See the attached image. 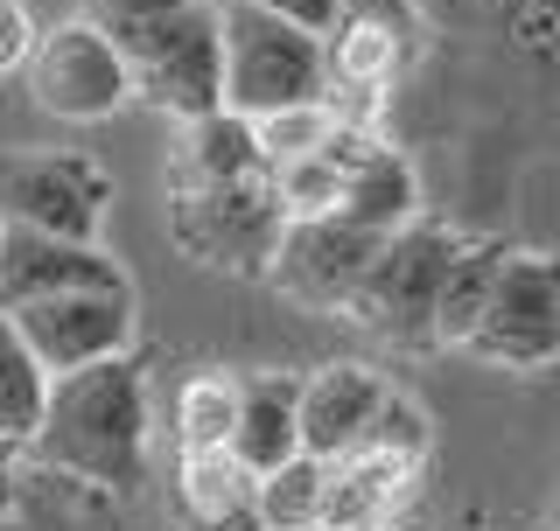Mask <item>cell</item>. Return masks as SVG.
Returning a JSON list of instances; mask_svg holds the SVG:
<instances>
[{
    "label": "cell",
    "instance_id": "1",
    "mask_svg": "<svg viewBox=\"0 0 560 531\" xmlns=\"http://www.w3.org/2000/svg\"><path fill=\"white\" fill-rule=\"evenodd\" d=\"M148 440H154V392L127 350V357H98L84 370L49 378L43 420L28 434V462L127 497L148 483Z\"/></svg>",
    "mask_w": 560,
    "mask_h": 531
},
{
    "label": "cell",
    "instance_id": "2",
    "mask_svg": "<svg viewBox=\"0 0 560 531\" xmlns=\"http://www.w3.org/2000/svg\"><path fill=\"white\" fill-rule=\"evenodd\" d=\"M218 35H224V105L232 113L259 119L329 92L323 35L288 22V14L253 8V0H218Z\"/></svg>",
    "mask_w": 560,
    "mask_h": 531
},
{
    "label": "cell",
    "instance_id": "3",
    "mask_svg": "<svg viewBox=\"0 0 560 531\" xmlns=\"http://www.w3.org/2000/svg\"><path fill=\"white\" fill-rule=\"evenodd\" d=\"M455 245L463 238H455L448 224H434V217H413V224H399V232H385L372 273H364L358 294H350V315H358L372 335H385V343H399V350H428Z\"/></svg>",
    "mask_w": 560,
    "mask_h": 531
},
{
    "label": "cell",
    "instance_id": "4",
    "mask_svg": "<svg viewBox=\"0 0 560 531\" xmlns=\"http://www.w3.org/2000/svg\"><path fill=\"white\" fill-rule=\"evenodd\" d=\"M22 92L35 113L63 119V127H98V119H113L133 98V70L92 14H70L57 28H35V49L22 63Z\"/></svg>",
    "mask_w": 560,
    "mask_h": 531
},
{
    "label": "cell",
    "instance_id": "5",
    "mask_svg": "<svg viewBox=\"0 0 560 531\" xmlns=\"http://www.w3.org/2000/svg\"><path fill=\"white\" fill-rule=\"evenodd\" d=\"M463 350L477 364H498V370L560 364V252H518V245H504L498 280H490L483 315L463 335Z\"/></svg>",
    "mask_w": 560,
    "mask_h": 531
},
{
    "label": "cell",
    "instance_id": "6",
    "mask_svg": "<svg viewBox=\"0 0 560 531\" xmlns=\"http://www.w3.org/2000/svg\"><path fill=\"white\" fill-rule=\"evenodd\" d=\"M420 49V14L413 0H343L337 22L323 28V63H329V113L364 127L372 105L407 78Z\"/></svg>",
    "mask_w": 560,
    "mask_h": 531
},
{
    "label": "cell",
    "instance_id": "7",
    "mask_svg": "<svg viewBox=\"0 0 560 531\" xmlns=\"http://www.w3.org/2000/svg\"><path fill=\"white\" fill-rule=\"evenodd\" d=\"M280 232H288V210L267 189V175L224 189H168V238L183 245V259L210 266V273H267Z\"/></svg>",
    "mask_w": 560,
    "mask_h": 531
},
{
    "label": "cell",
    "instance_id": "8",
    "mask_svg": "<svg viewBox=\"0 0 560 531\" xmlns=\"http://www.w3.org/2000/svg\"><path fill=\"white\" fill-rule=\"evenodd\" d=\"M133 70V98H148L154 113L203 119L224 105V35H218V0H189L183 14H168L162 28H148L140 43L119 49Z\"/></svg>",
    "mask_w": 560,
    "mask_h": 531
},
{
    "label": "cell",
    "instance_id": "9",
    "mask_svg": "<svg viewBox=\"0 0 560 531\" xmlns=\"http://www.w3.org/2000/svg\"><path fill=\"white\" fill-rule=\"evenodd\" d=\"M105 203H113V175L92 154H70V148L0 154V224L57 232V238H98Z\"/></svg>",
    "mask_w": 560,
    "mask_h": 531
},
{
    "label": "cell",
    "instance_id": "10",
    "mask_svg": "<svg viewBox=\"0 0 560 531\" xmlns=\"http://www.w3.org/2000/svg\"><path fill=\"white\" fill-rule=\"evenodd\" d=\"M385 232L343 217V210H315V217H288L273 259H267V280L273 294H288L294 308H350L358 280L372 273Z\"/></svg>",
    "mask_w": 560,
    "mask_h": 531
},
{
    "label": "cell",
    "instance_id": "11",
    "mask_svg": "<svg viewBox=\"0 0 560 531\" xmlns=\"http://www.w3.org/2000/svg\"><path fill=\"white\" fill-rule=\"evenodd\" d=\"M0 315L22 329V343L35 350V364L49 378L133 350V287H70V294H43Z\"/></svg>",
    "mask_w": 560,
    "mask_h": 531
},
{
    "label": "cell",
    "instance_id": "12",
    "mask_svg": "<svg viewBox=\"0 0 560 531\" xmlns=\"http://www.w3.org/2000/svg\"><path fill=\"white\" fill-rule=\"evenodd\" d=\"M70 287H127V273H119V259L98 238H57V232L0 224V308L70 294Z\"/></svg>",
    "mask_w": 560,
    "mask_h": 531
},
{
    "label": "cell",
    "instance_id": "13",
    "mask_svg": "<svg viewBox=\"0 0 560 531\" xmlns=\"http://www.w3.org/2000/svg\"><path fill=\"white\" fill-rule=\"evenodd\" d=\"M393 385L372 364H323L302 378V455L315 462H337L364 440V427L378 420V405Z\"/></svg>",
    "mask_w": 560,
    "mask_h": 531
},
{
    "label": "cell",
    "instance_id": "14",
    "mask_svg": "<svg viewBox=\"0 0 560 531\" xmlns=\"http://www.w3.org/2000/svg\"><path fill=\"white\" fill-rule=\"evenodd\" d=\"M413 475H420L413 462L378 455V448H350L337 462H323V510H315V531H385Z\"/></svg>",
    "mask_w": 560,
    "mask_h": 531
},
{
    "label": "cell",
    "instance_id": "15",
    "mask_svg": "<svg viewBox=\"0 0 560 531\" xmlns=\"http://www.w3.org/2000/svg\"><path fill=\"white\" fill-rule=\"evenodd\" d=\"M175 518L183 531H259V475L232 448L210 455H175Z\"/></svg>",
    "mask_w": 560,
    "mask_h": 531
},
{
    "label": "cell",
    "instance_id": "16",
    "mask_svg": "<svg viewBox=\"0 0 560 531\" xmlns=\"http://www.w3.org/2000/svg\"><path fill=\"white\" fill-rule=\"evenodd\" d=\"M267 175V154H259L253 119L218 105L203 119H183L168 148V189H224V182H253Z\"/></svg>",
    "mask_w": 560,
    "mask_h": 531
},
{
    "label": "cell",
    "instance_id": "17",
    "mask_svg": "<svg viewBox=\"0 0 560 531\" xmlns=\"http://www.w3.org/2000/svg\"><path fill=\"white\" fill-rule=\"evenodd\" d=\"M232 455L253 475H267V469L302 455V378L294 370H253V378H238Z\"/></svg>",
    "mask_w": 560,
    "mask_h": 531
},
{
    "label": "cell",
    "instance_id": "18",
    "mask_svg": "<svg viewBox=\"0 0 560 531\" xmlns=\"http://www.w3.org/2000/svg\"><path fill=\"white\" fill-rule=\"evenodd\" d=\"M364 140H372V127H350V119H337V127H329V140H315L308 154H288V162H273V168H267V189L280 197V210H288V217L337 210L343 175H350V162H358Z\"/></svg>",
    "mask_w": 560,
    "mask_h": 531
},
{
    "label": "cell",
    "instance_id": "19",
    "mask_svg": "<svg viewBox=\"0 0 560 531\" xmlns=\"http://www.w3.org/2000/svg\"><path fill=\"white\" fill-rule=\"evenodd\" d=\"M337 210L358 217V224H372V232H399V224H413L420 217V182H413L407 154L385 148V140H364L358 162H350V175H343Z\"/></svg>",
    "mask_w": 560,
    "mask_h": 531
},
{
    "label": "cell",
    "instance_id": "20",
    "mask_svg": "<svg viewBox=\"0 0 560 531\" xmlns=\"http://www.w3.org/2000/svg\"><path fill=\"white\" fill-rule=\"evenodd\" d=\"M232 420H238V378L232 370H197V378H183V392H175V405H168L175 455L232 448Z\"/></svg>",
    "mask_w": 560,
    "mask_h": 531
},
{
    "label": "cell",
    "instance_id": "21",
    "mask_svg": "<svg viewBox=\"0 0 560 531\" xmlns=\"http://www.w3.org/2000/svg\"><path fill=\"white\" fill-rule=\"evenodd\" d=\"M498 259H504V238H463L448 259V280H442V308H434V343L463 350V335L477 329L483 315V294L498 280Z\"/></svg>",
    "mask_w": 560,
    "mask_h": 531
},
{
    "label": "cell",
    "instance_id": "22",
    "mask_svg": "<svg viewBox=\"0 0 560 531\" xmlns=\"http://www.w3.org/2000/svg\"><path fill=\"white\" fill-rule=\"evenodd\" d=\"M43 399H49V370L35 364L22 329L0 315V440H22L28 448L35 420H43Z\"/></svg>",
    "mask_w": 560,
    "mask_h": 531
},
{
    "label": "cell",
    "instance_id": "23",
    "mask_svg": "<svg viewBox=\"0 0 560 531\" xmlns=\"http://www.w3.org/2000/svg\"><path fill=\"white\" fill-rule=\"evenodd\" d=\"M315 510H323V462L315 455H294L259 475V531H315Z\"/></svg>",
    "mask_w": 560,
    "mask_h": 531
},
{
    "label": "cell",
    "instance_id": "24",
    "mask_svg": "<svg viewBox=\"0 0 560 531\" xmlns=\"http://www.w3.org/2000/svg\"><path fill=\"white\" fill-rule=\"evenodd\" d=\"M358 448H378V455H399V462H428V413L407 399V392H385V405H378V420L364 427V440Z\"/></svg>",
    "mask_w": 560,
    "mask_h": 531
},
{
    "label": "cell",
    "instance_id": "25",
    "mask_svg": "<svg viewBox=\"0 0 560 531\" xmlns=\"http://www.w3.org/2000/svg\"><path fill=\"white\" fill-rule=\"evenodd\" d=\"M183 8H189V0H84V14H92V22L113 35L119 49L140 43L148 28H162L168 14H183Z\"/></svg>",
    "mask_w": 560,
    "mask_h": 531
},
{
    "label": "cell",
    "instance_id": "26",
    "mask_svg": "<svg viewBox=\"0 0 560 531\" xmlns=\"http://www.w3.org/2000/svg\"><path fill=\"white\" fill-rule=\"evenodd\" d=\"M28 49H35V14H28V0H0V78H22Z\"/></svg>",
    "mask_w": 560,
    "mask_h": 531
},
{
    "label": "cell",
    "instance_id": "27",
    "mask_svg": "<svg viewBox=\"0 0 560 531\" xmlns=\"http://www.w3.org/2000/svg\"><path fill=\"white\" fill-rule=\"evenodd\" d=\"M22 462H28L22 440H0V531L14 524V504H22Z\"/></svg>",
    "mask_w": 560,
    "mask_h": 531
},
{
    "label": "cell",
    "instance_id": "28",
    "mask_svg": "<svg viewBox=\"0 0 560 531\" xmlns=\"http://www.w3.org/2000/svg\"><path fill=\"white\" fill-rule=\"evenodd\" d=\"M253 8H273V14H288V22H302V28L323 35L329 22H337V8H343V0H253Z\"/></svg>",
    "mask_w": 560,
    "mask_h": 531
},
{
    "label": "cell",
    "instance_id": "29",
    "mask_svg": "<svg viewBox=\"0 0 560 531\" xmlns=\"http://www.w3.org/2000/svg\"><path fill=\"white\" fill-rule=\"evenodd\" d=\"M385 531H413V524H385Z\"/></svg>",
    "mask_w": 560,
    "mask_h": 531
}]
</instances>
